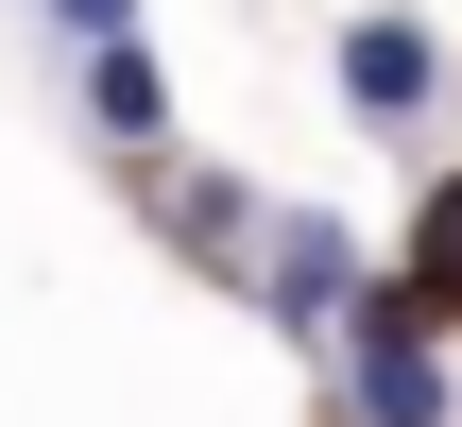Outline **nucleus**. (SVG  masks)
Listing matches in <instances>:
<instances>
[{
  "label": "nucleus",
  "instance_id": "nucleus-1",
  "mask_svg": "<svg viewBox=\"0 0 462 427\" xmlns=\"http://www.w3.org/2000/svg\"><path fill=\"white\" fill-rule=\"evenodd\" d=\"M326 359H343V427H462V377H446V342H429V308L377 291V274L326 325Z\"/></svg>",
  "mask_w": 462,
  "mask_h": 427
},
{
  "label": "nucleus",
  "instance_id": "nucleus-2",
  "mask_svg": "<svg viewBox=\"0 0 462 427\" xmlns=\"http://www.w3.org/2000/svg\"><path fill=\"white\" fill-rule=\"evenodd\" d=\"M240 274H257V308H274L291 342H326V325L360 308V223H343V205H274V223L240 240Z\"/></svg>",
  "mask_w": 462,
  "mask_h": 427
},
{
  "label": "nucleus",
  "instance_id": "nucleus-3",
  "mask_svg": "<svg viewBox=\"0 0 462 427\" xmlns=\"http://www.w3.org/2000/svg\"><path fill=\"white\" fill-rule=\"evenodd\" d=\"M343 120H360V137H429V120H446V34L394 17V0L343 17Z\"/></svg>",
  "mask_w": 462,
  "mask_h": 427
},
{
  "label": "nucleus",
  "instance_id": "nucleus-4",
  "mask_svg": "<svg viewBox=\"0 0 462 427\" xmlns=\"http://www.w3.org/2000/svg\"><path fill=\"white\" fill-rule=\"evenodd\" d=\"M69 86H86V137L171 154V68H154V34H86V51H69Z\"/></svg>",
  "mask_w": 462,
  "mask_h": 427
},
{
  "label": "nucleus",
  "instance_id": "nucleus-5",
  "mask_svg": "<svg viewBox=\"0 0 462 427\" xmlns=\"http://www.w3.org/2000/svg\"><path fill=\"white\" fill-rule=\"evenodd\" d=\"M137 171H154V205H171V240H189L206 274H240V188H223V171H189V154H137Z\"/></svg>",
  "mask_w": 462,
  "mask_h": 427
},
{
  "label": "nucleus",
  "instance_id": "nucleus-6",
  "mask_svg": "<svg viewBox=\"0 0 462 427\" xmlns=\"http://www.w3.org/2000/svg\"><path fill=\"white\" fill-rule=\"evenodd\" d=\"M446 291H462V171L411 205V308H446Z\"/></svg>",
  "mask_w": 462,
  "mask_h": 427
},
{
  "label": "nucleus",
  "instance_id": "nucleus-7",
  "mask_svg": "<svg viewBox=\"0 0 462 427\" xmlns=\"http://www.w3.org/2000/svg\"><path fill=\"white\" fill-rule=\"evenodd\" d=\"M51 34L86 51V34H137V0H51Z\"/></svg>",
  "mask_w": 462,
  "mask_h": 427
}]
</instances>
